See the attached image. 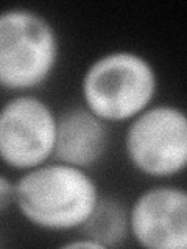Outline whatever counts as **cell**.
Listing matches in <instances>:
<instances>
[{"mask_svg": "<svg viewBox=\"0 0 187 249\" xmlns=\"http://www.w3.org/2000/svg\"><path fill=\"white\" fill-rule=\"evenodd\" d=\"M92 240L100 249L117 248L130 238L128 206L109 195H101L89 220L76 232Z\"/></svg>", "mask_w": 187, "mask_h": 249, "instance_id": "ba28073f", "label": "cell"}, {"mask_svg": "<svg viewBox=\"0 0 187 249\" xmlns=\"http://www.w3.org/2000/svg\"><path fill=\"white\" fill-rule=\"evenodd\" d=\"M58 112L37 93H16L0 106V162L23 173L53 159Z\"/></svg>", "mask_w": 187, "mask_h": 249, "instance_id": "5b68a950", "label": "cell"}, {"mask_svg": "<svg viewBox=\"0 0 187 249\" xmlns=\"http://www.w3.org/2000/svg\"><path fill=\"white\" fill-rule=\"evenodd\" d=\"M130 238L145 249L187 248V193L162 182L140 192L128 206Z\"/></svg>", "mask_w": 187, "mask_h": 249, "instance_id": "8992f818", "label": "cell"}, {"mask_svg": "<svg viewBox=\"0 0 187 249\" xmlns=\"http://www.w3.org/2000/svg\"><path fill=\"white\" fill-rule=\"evenodd\" d=\"M159 75L145 54L115 49L94 59L80 83L81 105L100 120L128 123L156 103Z\"/></svg>", "mask_w": 187, "mask_h": 249, "instance_id": "7a4b0ae2", "label": "cell"}, {"mask_svg": "<svg viewBox=\"0 0 187 249\" xmlns=\"http://www.w3.org/2000/svg\"><path fill=\"white\" fill-rule=\"evenodd\" d=\"M56 25L30 6L0 10V89L36 93L56 73L61 61Z\"/></svg>", "mask_w": 187, "mask_h": 249, "instance_id": "3957f363", "label": "cell"}, {"mask_svg": "<svg viewBox=\"0 0 187 249\" xmlns=\"http://www.w3.org/2000/svg\"><path fill=\"white\" fill-rule=\"evenodd\" d=\"M123 151L131 168L167 182L187 167V117L183 107L154 103L127 123Z\"/></svg>", "mask_w": 187, "mask_h": 249, "instance_id": "277c9868", "label": "cell"}, {"mask_svg": "<svg viewBox=\"0 0 187 249\" xmlns=\"http://www.w3.org/2000/svg\"><path fill=\"white\" fill-rule=\"evenodd\" d=\"M89 170L49 160L16 179L14 209L39 231L78 232L101 198Z\"/></svg>", "mask_w": 187, "mask_h": 249, "instance_id": "6da1fadb", "label": "cell"}, {"mask_svg": "<svg viewBox=\"0 0 187 249\" xmlns=\"http://www.w3.org/2000/svg\"><path fill=\"white\" fill-rule=\"evenodd\" d=\"M16 199V181L0 173V213L14 207Z\"/></svg>", "mask_w": 187, "mask_h": 249, "instance_id": "9c48e42d", "label": "cell"}, {"mask_svg": "<svg viewBox=\"0 0 187 249\" xmlns=\"http://www.w3.org/2000/svg\"><path fill=\"white\" fill-rule=\"evenodd\" d=\"M109 148V124L83 105L58 112L53 159L92 170L105 159Z\"/></svg>", "mask_w": 187, "mask_h": 249, "instance_id": "52a82bcc", "label": "cell"}]
</instances>
